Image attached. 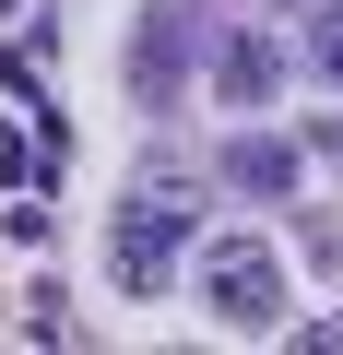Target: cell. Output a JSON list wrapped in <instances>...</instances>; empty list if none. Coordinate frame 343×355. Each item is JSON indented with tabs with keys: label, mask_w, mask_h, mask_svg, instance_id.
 I'll list each match as a JSON object with an SVG mask.
<instances>
[{
	"label": "cell",
	"mask_w": 343,
	"mask_h": 355,
	"mask_svg": "<svg viewBox=\"0 0 343 355\" xmlns=\"http://www.w3.org/2000/svg\"><path fill=\"white\" fill-rule=\"evenodd\" d=\"M213 83H225L237 107H272V95H284V48H261V36H225V48H213Z\"/></svg>",
	"instance_id": "3"
},
{
	"label": "cell",
	"mask_w": 343,
	"mask_h": 355,
	"mask_svg": "<svg viewBox=\"0 0 343 355\" xmlns=\"http://www.w3.org/2000/svg\"><path fill=\"white\" fill-rule=\"evenodd\" d=\"M225 178H237V190H261V202H284V190H296V142L237 130V142H225Z\"/></svg>",
	"instance_id": "4"
},
{
	"label": "cell",
	"mask_w": 343,
	"mask_h": 355,
	"mask_svg": "<svg viewBox=\"0 0 343 355\" xmlns=\"http://www.w3.org/2000/svg\"><path fill=\"white\" fill-rule=\"evenodd\" d=\"M178 249H190V190L178 178H142V190L118 202V225H107V272L130 296H154L166 272H178Z\"/></svg>",
	"instance_id": "1"
},
{
	"label": "cell",
	"mask_w": 343,
	"mask_h": 355,
	"mask_svg": "<svg viewBox=\"0 0 343 355\" xmlns=\"http://www.w3.org/2000/svg\"><path fill=\"white\" fill-rule=\"evenodd\" d=\"M308 142H319V154H343V119H308Z\"/></svg>",
	"instance_id": "7"
},
{
	"label": "cell",
	"mask_w": 343,
	"mask_h": 355,
	"mask_svg": "<svg viewBox=\"0 0 343 355\" xmlns=\"http://www.w3.org/2000/svg\"><path fill=\"white\" fill-rule=\"evenodd\" d=\"M308 71L343 95V0H319V12H308Z\"/></svg>",
	"instance_id": "6"
},
{
	"label": "cell",
	"mask_w": 343,
	"mask_h": 355,
	"mask_svg": "<svg viewBox=\"0 0 343 355\" xmlns=\"http://www.w3.org/2000/svg\"><path fill=\"white\" fill-rule=\"evenodd\" d=\"M166 71H178V12H154L130 36V83H166Z\"/></svg>",
	"instance_id": "5"
},
{
	"label": "cell",
	"mask_w": 343,
	"mask_h": 355,
	"mask_svg": "<svg viewBox=\"0 0 343 355\" xmlns=\"http://www.w3.org/2000/svg\"><path fill=\"white\" fill-rule=\"evenodd\" d=\"M202 308H213L225 331H272V320H284V261H272L261 237H213V249H202Z\"/></svg>",
	"instance_id": "2"
}]
</instances>
